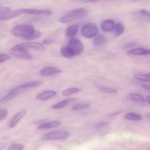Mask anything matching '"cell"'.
Instances as JSON below:
<instances>
[{"instance_id":"obj_17","label":"cell","mask_w":150,"mask_h":150,"mask_svg":"<svg viewBox=\"0 0 150 150\" xmlns=\"http://www.w3.org/2000/svg\"><path fill=\"white\" fill-rule=\"evenodd\" d=\"M20 45L25 49H35V50H44V46L42 44L38 42H35V41H28V42H24L22 44H20Z\"/></svg>"},{"instance_id":"obj_11","label":"cell","mask_w":150,"mask_h":150,"mask_svg":"<svg viewBox=\"0 0 150 150\" xmlns=\"http://www.w3.org/2000/svg\"><path fill=\"white\" fill-rule=\"evenodd\" d=\"M116 23L112 19H105L102 21L100 24V27L102 31L105 33H110L115 30Z\"/></svg>"},{"instance_id":"obj_4","label":"cell","mask_w":150,"mask_h":150,"mask_svg":"<svg viewBox=\"0 0 150 150\" xmlns=\"http://www.w3.org/2000/svg\"><path fill=\"white\" fill-rule=\"evenodd\" d=\"M99 34V29L93 23H87L81 29V35L86 38H92Z\"/></svg>"},{"instance_id":"obj_26","label":"cell","mask_w":150,"mask_h":150,"mask_svg":"<svg viewBox=\"0 0 150 150\" xmlns=\"http://www.w3.org/2000/svg\"><path fill=\"white\" fill-rule=\"evenodd\" d=\"M125 25L122 24V22H118L116 24V27H115V34H116V37H119L121 35L125 33Z\"/></svg>"},{"instance_id":"obj_8","label":"cell","mask_w":150,"mask_h":150,"mask_svg":"<svg viewBox=\"0 0 150 150\" xmlns=\"http://www.w3.org/2000/svg\"><path fill=\"white\" fill-rule=\"evenodd\" d=\"M23 14H30V15H46L50 16L52 14V11L50 10L45 9H34V8H23L21 9Z\"/></svg>"},{"instance_id":"obj_33","label":"cell","mask_w":150,"mask_h":150,"mask_svg":"<svg viewBox=\"0 0 150 150\" xmlns=\"http://www.w3.org/2000/svg\"><path fill=\"white\" fill-rule=\"evenodd\" d=\"M11 57L7 54H0V63L6 62L7 60H10Z\"/></svg>"},{"instance_id":"obj_12","label":"cell","mask_w":150,"mask_h":150,"mask_svg":"<svg viewBox=\"0 0 150 150\" xmlns=\"http://www.w3.org/2000/svg\"><path fill=\"white\" fill-rule=\"evenodd\" d=\"M22 13L21 9L18 10H10L8 12L5 13L4 15L0 17V21H8V20L12 19V18L18 17L21 16Z\"/></svg>"},{"instance_id":"obj_32","label":"cell","mask_w":150,"mask_h":150,"mask_svg":"<svg viewBox=\"0 0 150 150\" xmlns=\"http://www.w3.org/2000/svg\"><path fill=\"white\" fill-rule=\"evenodd\" d=\"M8 111L6 108H1L0 109V121H3L8 116Z\"/></svg>"},{"instance_id":"obj_29","label":"cell","mask_w":150,"mask_h":150,"mask_svg":"<svg viewBox=\"0 0 150 150\" xmlns=\"http://www.w3.org/2000/svg\"><path fill=\"white\" fill-rule=\"evenodd\" d=\"M88 107H89V105H87V104L79 103V104H76V105H74V106L72 107L71 110H74V111L83 110L87 109Z\"/></svg>"},{"instance_id":"obj_21","label":"cell","mask_w":150,"mask_h":150,"mask_svg":"<svg viewBox=\"0 0 150 150\" xmlns=\"http://www.w3.org/2000/svg\"><path fill=\"white\" fill-rule=\"evenodd\" d=\"M75 100H76V99H74V98H71V99H65V100L60 101V102H57V103L53 105L52 106V109H54V110L61 109V108H64V107H66V105H69L70 102H74V101H75Z\"/></svg>"},{"instance_id":"obj_30","label":"cell","mask_w":150,"mask_h":150,"mask_svg":"<svg viewBox=\"0 0 150 150\" xmlns=\"http://www.w3.org/2000/svg\"><path fill=\"white\" fill-rule=\"evenodd\" d=\"M100 91H102V93H117V90L114 88H111L109 87H100L99 88Z\"/></svg>"},{"instance_id":"obj_39","label":"cell","mask_w":150,"mask_h":150,"mask_svg":"<svg viewBox=\"0 0 150 150\" xmlns=\"http://www.w3.org/2000/svg\"><path fill=\"white\" fill-rule=\"evenodd\" d=\"M146 117L150 120V113H146Z\"/></svg>"},{"instance_id":"obj_5","label":"cell","mask_w":150,"mask_h":150,"mask_svg":"<svg viewBox=\"0 0 150 150\" xmlns=\"http://www.w3.org/2000/svg\"><path fill=\"white\" fill-rule=\"evenodd\" d=\"M11 53L12 55L18 57V58L24 59V60H32L33 57L29 52L27 49L21 47L20 44L14 46L11 50Z\"/></svg>"},{"instance_id":"obj_9","label":"cell","mask_w":150,"mask_h":150,"mask_svg":"<svg viewBox=\"0 0 150 150\" xmlns=\"http://www.w3.org/2000/svg\"><path fill=\"white\" fill-rule=\"evenodd\" d=\"M63 72L61 69L54 66H45L40 71V74L44 77H50L54 74H58Z\"/></svg>"},{"instance_id":"obj_40","label":"cell","mask_w":150,"mask_h":150,"mask_svg":"<svg viewBox=\"0 0 150 150\" xmlns=\"http://www.w3.org/2000/svg\"><path fill=\"white\" fill-rule=\"evenodd\" d=\"M149 150H150V149H149Z\"/></svg>"},{"instance_id":"obj_34","label":"cell","mask_w":150,"mask_h":150,"mask_svg":"<svg viewBox=\"0 0 150 150\" xmlns=\"http://www.w3.org/2000/svg\"><path fill=\"white\" fill-rule=\"evenodd\" d=\"M108 126H109V124L107 123V122H100V123L97 124V125L95 126L96 128H99V129H102V128H105Z\"/></svg>"},{"instance_id":"obj_20","label":"cell","mask_w":150,"mask_h":150,"mask_svg":"<svg viewBox=\"0 0 150 150\" xmlns=\"http://www.w3.org/2000/svg\"><path fill=\"white\" fill-rule=\"evenodd\" d=\"M60 54L63 57H66V58H72L75 56L72 50L68 47V45L63 47L60 49Z\"/></svg>"},{"instance_id":"obj_6","label":"cell","mask_w":150,"mask_h":150,"mask_svg":"<svg viewBox=\"0 0 150 150\" xmlns=\"http://www.w3.org/2000/svg\"><path fill=\"white\" fill-rule=\"evenodd\" d=\"M68 47L72 50L75 56H78L83 53L84 50L83 43L77 38H72L68 43Z\"/></svg>"},{"instance_id":"obj_24","label":"cell","mask_w":150,"mask_h":150,"mask_svg":"<svg viewBox=\"0 0 150 150\" xmlns=\"http://www.w3.org/2000/svg\"><path fill=\"white\" fill-rule=\"evenodd\" d=\"M81 91V89L80 88H77V87H71V88H69L66 89L63 91L62 94L63 96H69L70 95L72 94H74V93H77L78 92H80Z\"/></svg>"},{"instance_id":"obj_25","label":"cell","mask_w":150,"mask_h":150,"mask_svg":"<svg viewBox=\"0 0 150 150\" xmlns=\"http://www.w3.org/2000/svg\"><path fill=\"white\" fill-rule=\"evenodd\" d=\"M129 98L130 100L136 102H146V99H144L141 95L136 93H131L129 94Z\"/></svg>"},{"instance_id":"obj_36","label":"cell","mask_w":150,"mask_h":150,"mask_svg":"<svg viewBox=\"0 0 150 150\" xmlns=\"http://www.w3.org/2000/svg\"><path fill=\"white\" fill-rule=\"evenodd\" d=\"M141 87H142L143 88L145 89V90L149 91H150V86H149V85L143 84V85H141Z\"/></svg>"},{"instance_id":"obj_14","label":"cell","mask_w":150,"mask_h":150,"mask_svg":"<svg viewBox=\"0 0 150 150\" xmlns=\"http://www.w3.org/2000/svg\"><path fill=\"white\" fill-rule=\"evenodd\" d=\"M56 95H57V92L55 91H44L42 93L36 95L35 99H38V100L46 101L54 97Z\"/></svg>"},{"instance_id":"obj_31","label":"cell","mask_w":150,"mask_h":150,"mask_svg":"<svg viewBox=\"0 0 150 150\" xmlns=\"http://www.w3.org/2000/svg\"><path fill=\"white\" fill-rule=\"evenodd\" d=\"M24 145L21 144H13L8 147V150H23Z\"/></svg>"},{"instance_id":"obj_35","label":"cell","mask_w":150,"mask_h":150,"mask_svg":"<svg viewBox=\"0 0 150 150\" xmlns=\"http://www.w3.org/2000/svg\"><path fill=\"white\" fill-rule=\"evenodd\" d=\"M77 2H86V3H93V2H97L100 0H75Z\"/></svg>"},{"instance_id":"obj_10","label":"cell","mask_w":150,"mask_h":150,"mask_svg":"<svg viewBox=\"0 0 150 150\" xmlns=\"http://www.w3.org/2000/svg\"><path fill=\"white\" fill-rule=\"evenodd\" d=\"M26 114H27V111H26L25 110H24L19 111L18 112H17L16 114L14 115V116H13L12 119H11V121L9 122V124H8L9 128L13 129V128L15 127L18 125V122L25 116Z\"/></svg>"},{"instance_id":"obj_23","label":"cell","mask_w":150,"mask_h":150,"mask_svg":"<svg viewBox=\"0 0 150 150\" xmlns=\"http://www.w3.org/2000/svg\"><path fill=\"white\" fill-rule=\"evenodd\" d=\"M125 119L129 121H141L142 119V116L136 112H130L125 115Z\"/></svg>"},{"instance_id":"obj_15","label":"cell","mask_w":150,"mask_h":150,"mask_svg":"<svg viewBox=\"0 0 150 150\" xmlns=\"http://www.w3.org/2000/svg\"><path fill=\"white\" fill-rule=\"evenodd\" d=\"M61 122L59 120H54L51 121V122H47L42 123L38 127V129H51V128H55L58 127L61 125Z\"/></svg>"},{"instance_id":"obj_2","label":"cell","mask_w":150,"mask_h":150,"mask_svg":"<svg viewBox=\"0 0 150 150\" xmlns=\"http://www.w3.org/2000/svg\"><path fill=\"white\" fill-rule=\"evenodd\" d=\"M35 28L33 26L30 24H19L16 26L11 30V33L13 35L21 37L22 38L30 36L32 33L35 32Z\"/></svg>"},{"instance_id":"obj_3","label":"cell","mask_w":150,"mask_h":150,"mask_svg":"<svg viewBox=\"0 0 150 150\" xmlns=\"http://www.w3.org/2000/svg\"><path fill=\"white\" fill-rule=\"evenodd\" d=\"M69 137V133L66 131L57 130L46 133L41 137L44 141H57V140H66Z\"/></svg>"},{"instance_id":"obj_22","label":"cell","mask_w":150,"mask_h":150,"mask_svg":"<svg viewBox=\"0 0 150 150\" xmlns=\"http://www.w3.org/2000/svg\"><path fill=\"white\" fill-rule=\"evenodd\" d=\"M93 43L95 47H100L106 43V38L103 35L98 34L93 38Z\"/></svg>"},{"instance_id":"obj_27","label":"cell","mask_w":150,"mask_h":150,"mask_svg":"<svg viewBox=\"0 0 150 150\" xmlns=\"http://www.w3.org/2000/svg\"><path fill=\"white\" fill-rule=\"evenodd\" d=\"M135 78L137 80L141 82H149L150 83V73L149 74H138L135 75Z\"/></svg>"},{"instance_id":"obj_16","label":"cell","mask_w":150,"mask_h":150,"mask_svg":"<svg viewBox=\"0 0 150 150\" xmlns=\"http://www.w3.org/2000/svg\"><path fill=\"white\" fill-rule=\"evenodd\" d=\"M127 54L129 55L135 56H143V55H149L150 50L146 48H134L129 50Z\"/></svg>"},{"instance_id":"obj_7","label":"cell","mask_w":150,"mask_h":150,"mask_svg":"<svg viewBox=\"0 0 150 150\" xmlns=\"http://www.w3.org/2000/svg\"><path fill=\"white\" fill-rule=\"evenodd\" d=\"M23 91H24L21 88L20 86L13 88L4 97H2V99H0V103H5V102H7L8 101L11 100V99H14L17 96H18L20 93H22Z\"/></svg>"},{"instance_id":"obj_19","label":"cell","mask_w":150,"mask_h":150,"mask_svg":"<svg viewBox=\"0 0 150 150\" xmlns=\"http://www.w3.org/2000/svg\"><path fill=\"white\" fill-rule=\"evenodd\" d=\"M43 84V82L41 81H38V80H35V81H31L29 82V83H24V84L21 85V88L24 91L27 90V89H31L33 88H36L38 86H41Z\"/></svg>"},{"instance_id":"obj_18","label":"cell","mask_w":150,"mask_h":150,"mask_svg":"<svg viewBox=\"0 0 150 150\" xmlns=\"http://www.w3.org/2000/svg\"><path fill=\"white\" fill-rule=\"evenodd\" d=\"M79 30V26L77 24H73V25H71L68 27L66 30V35L68 38H74V36L76 35V34L77 33Z\"/></svg>"},{"instance_id":"obj_37","label":"cell","mask_w":150,"mask_h":150,"mask_svg":"<svg viewBox=\"0 0 150 150\" xmlns=\"http://www.w3.org/2000/svg\"><path fill=\"white\" fill-rule=\"evenodd\" d=\"M52 42H53V41L51 39H47V40H45V41H44V44H50Z\"/></svg>"},{"instance_id":"obj_38","label":"cell","mask_w":150,"mask_h":150,"mask_svg":"<svg viewBox=\"0 0 150 150\" xmlns=\"http://www.w3.org/2000/svg\"><path fill=\"white\" fill-rule=\"evenodd\" d=\"M146 101L147 102V103L150 105V95L149 96H147L146 98Z\"/></svg>"},{"instance_id":"obj_13","label":"cell","mask_w":150,"mask_h":150,"mask_svg":"<svg viewBox=\"0 0 150 150\" xmlns=\"http://www.w3.org/2000/svg\"><path fill=\"white\" fill-rule=\"evenodd\" d=\"M133 16L141 21L150 22V11L146 10H140L133 13Z\"/></svg>"},{"instance_id":"obj_28","label":"cell","mask_w":150,"mask_h":150,"mask_svg":"<svg viewBox=\"0 0 150 150\" xmlns=\"http://www.w3.org/2000/svg\"><path fill=\"white\" fill-rule=\"evenodd\" d=\"M41 32L38 31V30H35L34 33H32L30 36H28V37L27 38H23V39L25 40V41H31V40L37 39V38H38L41 37Z\"/></svg>"},{"instance_id":"obj_1","label":"cell","mask_w":150,"mask_h":150,"mask_svg":"<svg viewBox=\"0 0 150 150\" xmlns=\"http://www.w3.org/2000/svg\"><path fill=\"white\" fill-rule=\"evenodd\" d=\"M88 13V11L83 8H78V9H75L73 11H70L66 15L63 16L59 19V21L62 24H67L69 22L77 20L78 18L84 17Z\"/></svg>"}]
</instances>
